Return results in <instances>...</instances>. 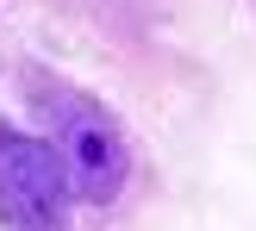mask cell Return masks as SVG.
Returning <instances> with one entry per match:
<instances>
[{"label":"cell","mask_w":256,"mask_h":231,"mask_svg":"<svg viewBox=\"0 0 256 231\" xmlns=\"http://www.w3.org/2000/svg\"><path fill=\"white\" fill-rule=\"evenodd\" d=\"M62 200H69V169L62 150L38 144L25 132H0V212L19 231H56Z\"/></svg>","instance_id":"6da1fadb"},{"label":"cell","mask_w":256,"mask_h":231,"mask_svg":"<svg viewBox=\"0 0 256 231\" xmlns=\"http://www.w3.org/2000/svg\"><path fill=\"white\" fill-rule=\"evenodd\" d=\"M56 125H62V138H56L62 169L82 188V200H112L119 182H125V138H119V125L100 106H88V100H62Z\"/></svg>","instance_id":"7a4b0ae2"}]
</instances>
